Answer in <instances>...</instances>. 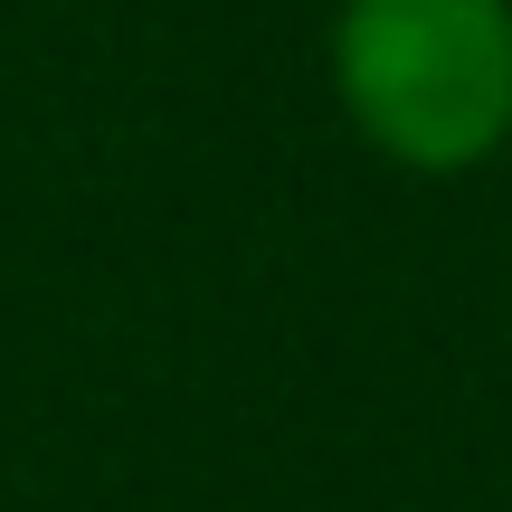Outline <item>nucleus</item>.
Wrapping results in <instances>:
<instances>
[{"label":"nucleus","instance_id":"obj_1","mask_svg":"<svg viewBox=\"0 0 512 512\" xmlns=\"http://www.w3.org/2000/svg\"><path fill=\"white\" fill-rule=\"evenodd\" d=\"M323 76L342 124L408 181L512 152V0H332Z\"/></svg>","mask_w":512,"mask_h":512}]
</instances>
